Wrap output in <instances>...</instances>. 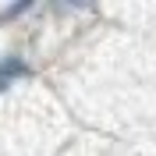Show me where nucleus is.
<instances>
[{
    "instance_id": "obj_1",
    "label": "nucleus",
    "mask_w": 156,
    "mask_h": 156,
    "mask_svg": "<svg viewBox=\"0 0 156 156\" xmlns=\"http://www.w3.org/2000/svg\"><path fill=\"white\" fill-rule=\"evenodd\" d=\"M25 71H29V68H25L21 60H14V57H11V60H4V64H0V89H7L11 82H14V78H21Z\"/></svg>"
}]
</instances>
